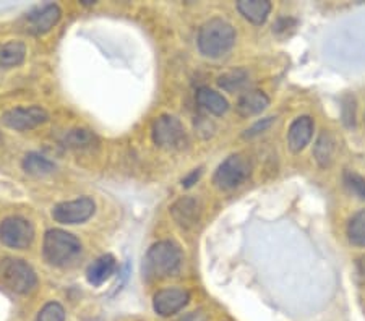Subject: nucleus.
Listing matches in <instances>:
<instances>
[{
	"label": "nucleus",
	"mask_w": 365,
	"mask_h": 321,
	"mask_svg": "<svg viewBox=\"0 0 365 321\" xmlns=\"http://www.w3.org/2000/svg\"><path fill=\"white\" fill-rule=\"evenodd\" d=\"M197 44L205 57L220 58L234 48L235 29L226 20L211 19L200 28Z\"/></svg>",
	"instance_id": "obj_1"
},
{
	"label": "nucleus",
	"mask_w": 365,
	"mask_h": 321,
	"mask_svg": "<svg viewBox=\"0 0 365 321\" xmlns=\"http://www.w3.org/2000/svg\"><path fill=\"white\" fill-rule=\"evenodd\" d=\"M184 255L178 243L163 241L153 245L145 258V270L148 276L164 279L175 276L180 271Z\"/></svg>",
	"instance_id": "obj_2"
},
{
	"label": "nucleus",
	"mask_w": 365,
	"mask_h": 321,
	"mask_svg": "<svg viewBox=\"0 0 365 321\" xmlns=\"http://www.w3.org/2000/svg\"><path fill=\"white\" fill-rule=\"evenodd\" d=\"M81 253V242L72 233L62 229H51L46 232L43 243L44 260L52 266H67L78 258Z\"/></svg>",
	"instance_id": "obj_3"
},
{
	"label": "nucleus",
	"mask_w": 365,
	"mask_h": 321,
	"mask_svg": "<svg viewBox=\"0 0 365 321\" xmlns=\"http://www.w3.org/2000/svg\"><path fill=\"white\" fill-rule=\"evenodd\" d=\"M0 281L16 294H29L36 288L38 278L26 261L5 258L0 261Z\"/></svg>",
	"instance_id": "obj_4"
},
{
	"label": "nucleus",
	"mask_w": 365,
	"mask_h": 321,
	"mask_svg": "<svg viewBox=\"0 0 365 321\" xmlns=\"http://www.w3.org/2000/svg\"><path fill=\"white\" fill-rule=\"evenodd\" d=\"M250 162L242 154H232L226 161H222L216 169L213 182L220 190H234L242 185L250 177Z\"/></svg>",
	"instance_id": "obj_5"
},
{
	"label": "nucleus",
	"mask_w": 365,
	"mask_h": 321,
	"mask_svg": "<svg viewBox=\"0 0 365 321\" xmlns=\"http://www.w3.org/2000/svg\"><path fill=\"white\" fill-rule=\"evenodd\" d=\"M153 142L160 148L179 149L187 142L185 128L174 115H161L153 124Z\"/></svg>",
	"instance_id": "obj_6"
},
{
	"label": "nucleus",
	"mask_w": 365,
	"mask_h": 321,
	"mask_svg": "<svg viewBox=\"0 0 365 321\" xmlns=\"http://www.w3.org/2000/svg\"><path fill=\"white\" fill-rule=\"evenodd\" d=\"M34 241V227L28 219L11 216L0 223V242L15 250H25Z\"/></svg>",
	"instance_id": "obj_7"
},
{
	"label": "nucleus",
	"mask_w": 365,
	"mask_h": 321,
	"mask_svg": "<svg viewBox=\"0 0 365 321\" xmlns=\"http://www.w3.org/2000/svg\"><path fill=\"white\" fill-rule=\"evenodd\" d=\"M96 204L91 198L83 196L78 200L58 203L52 209V218L61 224H81L91 218Z\"/></svg>",
	"instance_id": "obj_8"
},
{
	"label": "nucleus",
	"mask_w": 365,
	"mask_h": 321,
	"mask_svg": "<svg viewBox=\"0 0 365 321\" xmlns=\"http://www.w3.org/2000/svg\"><path fill=\"white\" fill-rule=\"evenodd\" d=\"M47 119H49V115H47V112L43 107L31 106V107L10 109L7 112L2 114L0 122H2L5 127L11 128V130L26 132L43 125L44 122H47Z\"/></svg>",
	"instance_id": "obj_9"
},
{
	"label": "nucleus",
	"mask_w": 365,
	"mask_h": 321,
	"mask_svg": "<svg viewBox=\"0 0 365 321\" xmlns=\"http://www.w3.org/2000/svg\"><path fill=\"white\" fill-rule=\"evenodd\" d=\"M62 16V10L56 4L36 7L26 15V29L33 34H44L54 28Z\"/></svg>",
	"instance_id": "obj_10"
},
{
	"label": "nucleus",
	"mask_w": 365,
	"mask_h": 321,
	"mask_svg": "<svg viewBox=\"0 0 365 321\" xmlns=\"http://www.w3.org/2000/svg\"><path fill=\"white\" fill-rule=\"evenodd\" d=\"M188 300L190 294L185 289H163L153 299V308L160 317H173L187 305Z\"/></svg>",
	"instance_id": "obj_11"
},
{
	"label": "nucleus",
	"mask_w": 365,
	"mask_h": 321,
	"mask_svg": "<svg viewBox=\"0 0 365 321\" xmlns=\"http://www.w3.org/2000/svg\"><path fill=\"white\" fill-rule=\"evenodd\" d=\"M314 120L309 115H300L287 130V144L292 153H300L314 137Z\"/></svg>",
	"instance_id": "obj_12"
},
{
	"label": "nucleus",
	"mask_w": 365,
	"mask_h": 321,
	"mask_svg": "<svg viewBox=\"0 0 365 321\" xmlns=\"http://www.w3.org/2000/svg\"><path fill=\"white\" fill-rule=\"evenodd\" d=\"M170 214L182 229H192L200 221V204L195 198L184 196L170 206Z\"/></svg>",
	"instance_id": "obj_13"
},
{
	"label": "nucleus",
	"mask_w": 365,
	"mask_h": 321,
	"mask_svg": "<svg viewBox=\"0 0 365 321\" xmlns=\"http://www.w3.org/2000/svg\"><path fill=\"white\" fill-rule=\"evenodd\" d=\"M338 143L336 138L329 130H323L317 138L314 146V157L322 169H327L333 164L334 156H336Z\"/></svg>",
	"instance_id": "obj_14"
},
{
	"label": "nucleus",
	"mask_w": 365,
	"mask_h": 321,
	"mask_svg": "<svg viewBox=\"0 0 365 321\" xmlns=\"http://www.w3.org/2000/svg\"><path fill=\"white\" fill-rule=\"evenodd\" d=\"M237 10L253 25H263L272 11V2L268 0H240L237 2Z\"/></svg>",
	"instance_id": "obj_15"
},
{
	"label": "nucleus",
	"mask_w": 365,
	"mask_h": 321,
	"mask_svg": "<svg viewBox=\"0 0 365 321\" xmlns=\"http://www.w3.org/2000/svg\"><path fill=\"white\" fill-rule=\"evenodd\" d=\"M269 106V98L263 91H249L240 96L237 101V112L242 117H252L262 114Z\"/></svg>",
	"instance_id": "obj_16"
},
{
	"label": "nucleus",
	"mask_w": 365,
	"mask_h": 321,
	"mask_svg": "<svg viewBox=\"0 0 365 321\" xmlns=\"http://www.w3.org/2000/svg\"><path fill=\"white\" fill-rule=\"evenodd\" d=\"M115 271V260L113 255H103L93 261L86 271L88 283L91 285H101L113 276Z\"/></svg>",
	"instance_id": "obj_17"
},
{
	"label": "nucleus",
	"mask_w": 365,
	"mask_h": 321,
	"mask_svg": "<svg viewBox=\"0 0 365 321\" xmlns=\"http://www.w3.org/2000/svg\"><path fill=\"white\" fill-rule=\"evenodd\" d=\"M197 102L200 107L208 110L213 115H225L229 109L227 99L211 88H200L197 93Z\"/></svg>",
	"instance_id": "obj_18"
},
{
	"label": "nucleus",
	"mask_w": 365,
	"mask_h": 321,
	"mask_svg": "<svg viewBox=\"0 0 365 321\" xmlns=\"http://www.w3.org/2000/svg\"><path fill=\"white\" fill-rule=\"evenodd\" d=\"M26 46L20 41H11L4 46H0V70H9L19 67L25 60Z\"/></svg>",
	"instance_id": "obj_19"
},
{
	"label": "nucleus",
	"mask_w": 365,
	"mask_h": 321,
	"mask_svg": "<svg viewBox=\"0 0 365 321\" xmlns=\"http://www.w3.org/2000/svg\"><path fill=\"white\" fill-rule=\"evenodd\" d=\"M23 169L25 172L36 175V177H44L56 171V164L38 153H28L23 159Z\"/></svg>",
	"instance_id": "obj_20"
},
{
	"label": "nucleus",
	"mask_w": 365,
	"mask_h": 321,
	"mask_svg": "<svg viewBox=\"0 0 365 321\" xmlns=\"http://www.w3.org/2000/svg\"><path fill=\"white\" fill-rule=\"evenodd\" d=\"M347 238L354 247H365V209L357 211L347 223Z\"/></svg>",
	"instance_id": "obj_21"
},
{
	"label": "nucleus",
	"mask_w": 365,
	"mask_h": 321,
	"mask_svg": "<svg viewBox=\"0 0 365 321\" xmlns=\"http://www.w3.org/2000/svg\"><path fill=\"white\" fill-rule=\"evenodd\" d=\"M96 137H94V133H91L90 130H85V128H75V130L68 132L66 135V140H63V143L68 148H73V149H86V148H91V146L96 144Z\"/></svg>",
	"instance_id": "obj_22"
},
{
	"label": "nucleus",
	"mask_w": 365,
	"mask_h": 321,
	"mask_svg": "<svg viewBox=\"0 0 365 321\" xmlns=\"http://www.w3.org/2000/svg\"><path fill=\"white\" fill-rule=\"evenodd\" d=\"M247 80H249V73L240 68V70H234V72L221 75L220 80H217V85H220L222 90L234 93V91H239L240 88L247 83Z\"/></svg>",
	"instance_id": "obj_23"
},
{
	"label": "nucleus",
	"mask_w": 365,
	"mask_h": 321,
	"mask_svg": "<svg viewBox=\"0 0 365 321\" xmlns=\"http://www.w3.org/2000/svg\"><path fill=\"white\" fill-rule=\"evenodd\" d=\"M36 321H66V310L61 303L49 302L41 308Z\"/></svg>",
	"instance_id": "obj_24"
},
{
	"label": "nucleus",
	"mask_w": 365,
	"mask_h": 321,
	"mask_svg": "<svg viewBox=\"0 0 365 321\" xmlns=\"http://www.w3.org/2000/svg\"><path fill=\"white\" fill-rule=\"evenodd\" d=\"M344 185L352 195L361 198V200H365V179L361 177V175L356 172L346 171L344 172Z\"/></svg>",
	"instance_id": "obj_25"
},
{
	"label": "nucleus",
	"mask_w": 365,
	"mask_h": 321,
	"mask_svg": "<svg viewBox=\"0 0 365 321\" xmlns=\"http://www.w3.org/2000/svg\"><path fill=\"white\" fill-rule=\"evenodd\" d=\"M341 117H343V124L347 128H352L356 125V98L352 95H346L343 98Z\"/></svg>",
	"instance_id": "obj_26"
},
{
	"label": "nucleus",
	"mask_w": 365,
	"mask_h": 321,
	"mask_svg": "<svg viewBox=\"0 0 365 321\" xmlns=\"http://www.w3.org/2000/svg\"><path fill=\"white\" fill-rule=\"evenodd\" d=\"M274 117H267V119H262V120H258L255 125H252L249 130H247L245 133H244V137L245 138H252V137H257V135H260V133H263V132H267L269 127H272L273 124H274Z\"/></svg>",
	"instance_id": "obj_27"
},
{
	"label": "nucleus",
	"mask_w": 365,
	"mask_h": 321,
	"mask_svg": "<svg viewBox=\"0 0 365 321\" xmlns=\"http://www.w3.org/2000/svg\"><path fill=\"white\" fill-rule=\"evenodd\" d=\"M179 321H208V315L202 310H198V312L187 313L185 317H182Z\"/></svg>",
	"instance_id": "obj_28"
},
{
	"label": "nucleus",
	"mask_w": 365,
	"mask_h": 321,
	"mask_svg": "<svg viewBox=\"0 0 365 321\" xmlns=\"http://www.w3.org/2000/svg\"><path fill=\"white\" fill-rule=\"evenodd\" d=\"M200 175H202V169H195V171H193L190 175H187V177L182 180V185L184 186H192L193 184H197V180L200 179Z\"/></svg>",
	"instance_id": "obj_29"
},
{
	"label": "nucleus",
	"mask_w": 365,
	"mask_h": 321,
	"mask_svg": "<svg viewBox=\"0 0 365 321\" xmlns=\"http://www.w3.org/2000/svg\"><path fill=\"white\" fill-rule=\"evenodd\" d=\"M357 268H359V274H361L362 278H365V256H362V258L359 260Z\"/></svg>",
	"instance_id": "obj_30"
},
{
	"label": "nucleus",
	"mask_w": 365,
	"mask_h": 321,
	"mask_svg": "<svg viewBox=\"0 0 365 321\" xmlns=\"http://www.w3.org/2000/svg\"><path fill=\"white\" fill-rule=\"evenodd\" d=\"M364 125H365V117H364Z\"/></svg>",
	"instance_id": "obj_31"
}]
</instances>
